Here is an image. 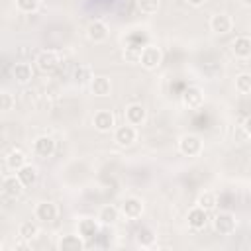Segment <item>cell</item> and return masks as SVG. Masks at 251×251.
Segmentation results:
<instances>
[{
    "label": "cell",
    "instance_id": "cell-1",
    "mask_svg": "<svg viewBox=\"0 0 251 251\" xmlns=\"http://www.w3.org/2000/svg\"><path fill=\"white\" fill-rule=\"evenodd\" d=\"M163 61V53L159 47H153V45H143L141 47V57H139V63L145 67V69H157Z\"/></svg>",
    "mask_w": 251,
    "mask_h": 251
},
{
    "label": "cell",
    "instance_id": "cell-2",
    "mask_svg": "<svg viewBox=\"0 0 251 251\" xmlns=\"http://www.w3.org/2000/svg\"><path fill=\"white\" fill-rule=\"evenodd\" d=\"M214 227H216L218 233H222V235H229V233L235 231V218H233L231 214H227V212H222V214L216 216V220H214Z\"/></svg>",
    "mask_w": 251,
    "mask_h": 251
},
{
    "label": "cell",
    "instance_id": "cell-3",
    "mask_svg": "<svg viewBox=\"0 0 251 251\" xmlns=\"http://www.w3.org/2000/svg\"><path fill=\"white\" fill-rule=\"evenodd\" d=\"M114 139H116V143L118 145H122V147H127V145H131L135 139H137V131H135V127L133 126H120L118 129H116V133H114Z\"/></svg>",
    "mask_w": 251,
    "mask_h": 251
},
{
    "label": "cell",
    "instance_id": "cell-4",
    "mask_svg": "<svg viewBox=\"0 0 251 251\" xmlns=\"http://www.w3.org/2000/svg\"><path fill=\"white\" fill-rule=\"evenodd\" d=\"M37 67L43 71V73H51V71H55L57 69V65H59V55L55 53V51H41L39 55H37Z\"/></svg>",
    "mask_w": 251,
    "mask_h": 251
},
{
    "label": "cell",
    "instance_id": "cell-5",
    "mask_svg": "<svg viewBox=\"0 0 251 251\" xmlns=\"http://www.w3.org/2000/svg\"><path fill=\"white\" fill-rule=\"evenodd\" d=\"M178 147H180V153H182V155L194 157V155H198V153L202 151V141H200L196 135H184V137L180 139Z\"/></svg>",
    "mask_w": 251,
    "mask_h": 251
},
{
    "label": "cell",
    "instance_id": "cell-6",
    "mask_svg": "<svg viewBox=\"0 0 251 251\" xmlns=\"http://www.w3.org/2000/svg\"><path fill=\"white\" fill-rule=\"evenodd\" d=\"M86 35H88V39H90V41L100 43V41H104V39L108 37V27H106V24H104V22L94 20V22H90V24H88V27H86Z\"/></svg>",
    "mask_w": 251,
    "mask_h": 251
},
{
    "label": "cell",
    "instance_id": "cell-7",
    "mask_svg": "<svg viewBox=\"0 0 251 251\" xmlns=\"http://www.w3.org/2000/svg\"><path fill=\"white\" fill-rule=\"evenodd\" d=\"M202 100H204V94L198 86H188L184 88L182 92V102L186 108H200L202 106Z\"/></svg>",
    "mask_w": 251,
    "mask_h": 251
},
{
    "label": "cell",
    "instance_id": "cell-8",
    "mask_svg": "<svg viewBox=\"0 0 251 251\" xmlns=\"http://www.w3.org/2000/svg\"><path fill=\"white\" fill-rule=\"evenodd\" d=\"M92 124L98 131H110L114 127V114L108 110H98L92 118Z\"/></svg>",
    "mask_w": 251,
    "mask_h": 251
},
{
    "label": "cell",
    "instance_id": "cell-9",
    "mask_svg": "<svg viewBox=\"0 0 251 251\" xmlns=\"http://www.w3.org/2000/svg\"><path fill=\"white\" fill-rule=\"evenodd\" d=\"M33 151H35L39 157H51V155L55 153V141H53L49 135H41V137L35 139Z\"/></svg>",
    "mask_w": 251,
    "mask_h": 251
},
{
    "label": "cell",
    "instance_id": "cell-10",
    "mask_svg": "<svg viewBox=\"0 0 251 251\" xmlns=\"http://www.w3.org/2000/svg\"><path fill=\"white\" fill-rule=\"evenodd\" d=\"M35 218L41 220V222H45V224L53 222V220L57 218V206H55L53 202H41V204H37V208H35Z\"/></svg>",
    "mask_w": 251,
    "mask_h": 251
},
{
    "label": "cell",
    "instance_id": "cell-11",
    "mask_svg": "<svg viewBox=\"0 0 251 251\" xmlns=\"http://www.w3.org/2000/svg\"><path fill=\"white\" fill-rule=\"evenodd\" d=\"M122 212H124L126 218L135 220V218L141 216V212H143V204H141V200H137V198H126L124 204H122Z\"/></svg>",
    "mask_w": 251,
    "mask_h": 251
},
{
    "label": "cell",
    "instance_id": "cell-12",
    "mask_svg": "<svg viewBox=\"0 0 251 251\" xmlns=\"http://www.w3.org/2000/svg\"><path fill=\"white\" fill-rule=\"evenodd\" d=\"M210 27L214 33H227L231 29V18L227 14H216L210 20Z\"/></svg>",
    "mask_w": 251,
    "mask_h": 251
},
{
    "label": "cell",
    "instance_id": "cell-13",
    "mask_svg": "<svg viewBox=\"0 0 251 251\" xmlns=\"http://www.w3.org/2000/svg\"><path fill=\"white\" fill-rule=\"evenodd\" d=\"M126 120L129 126H139L145 120V108L141 104H129L126 108Z\"/></svg>",
    "mask_w": 251,
    "mask_h": 251
},
{
    "label": "cell",
    "instance_id": "cell-14",
    "mask_svg": "<svg viewBox=\"0 0 251 251\" xmlns=\"http://www.w3.org/2000/svg\"><path fill=\"white\" fill-rule=\"evenodd\" d=\"M2 190H4V194H6L8 198H18V196L24 192V184L20 182L18 176H8V178L4 180V184H2Z\"/></svg>",
    "mask_w": 251,
    "mask_h": 251
},
{
    "label": "cell",
    "instance_id": "cell-15",
    "mask_svg": "<svg viewBox=\"0 0 251 251\" xmlns=\"http://www.w3.org/2000/svg\"><path fill=\"white\" fill-rule=\"evenodd\" d=\"M110 88H112V84H110V80L106 76H92L90 78V90H92V94H96V96H108L110 94Z\"/></svg>",
    "mask_w": 251,
    "mask_h": 251
},
{
    "label": "cell",
    "instance_id": "cell-16",
    "mask_svg": "<svg viewBox=\"0 0 251 251\" xmlns=\"http://www.w3.org/2000/svg\"><path fill=\"white\" fill-rule=\"evenodd\" d=\"M233 53H235V57L247 59L251 55V39L247 35L235 37V41H233Z\"/></svg>",
    "mask_w": 251,
    "mask_h": 251
},
{
    "label": "cell",
    "instance_id": "cell-17",
    "mask_svg": "<svg viewBox=\"0 0 251 251\" xmlns=\"http://www.w3.org/2000/svg\"><path fill=\"white\" fill-rule=\"evenodd\" d=\"M18 178H20V182L24 184V186H31V184H35V180H37V171H35V167H31V165H24V167H20L18 171Z\"/></svg>",
    "mask_w": 251,
    "mask_h": 251
},
{
    "label": "cell",
    "instance_id": "cell-18",
    "mask_svg": "<svg viewBox=\"0 0 251 251\" xmlns=\"http://www.w3.org/2000/svg\"><path fill=\"white\" fill-rule=\"evenodd\" d=\"M208 222V216H206V210H202L200 206L198 208H192L188 212V226L194 227V229H202Z\"/></svg>",
    "mask_w": 251,
    "mask_h": 251
},
{
    "label": "cell",
    "instance_id": "cell-19",
    "mask_svg": "<svg viewBox=\"0 0 251 251\" xmlns=\"http://www.w3.org/2000/svg\"><path fill=\"white\" fill-rule=\"evenodd\" d=\"M59 249H63V251H80V249H84V241H82L80 235H65L59 241Z\"/></svg>",
    "mask_w": 251,
    "mask_h": 251
},
{
    "label": "cell",
    "instance_id": "cell-20",
    "mask_svg": "<svg viewBox=\"0 0 251 251\" xmlns=\"http://www.w3.org/2000/svg\"><path fill=\"white\" fill-rule=\"evenodd\" d=\"M12 73H14V78L20 84H25V82L31 80V65H27V63H16Z\"/></svg>",
    "mask_w": 251,
    "mask_h": 251
},
{
    "label": "cell",
    "instance_id": "cell-21",
    "mask_svg": "<svg viewBox=\"0 0 251 251\" xmlns=\"http://www.w3.org/2000/svg\"><path fill=\"white\" fill-rule=\"evenodd\" d=\"M96 233H98V224L94 220H82L78 224V235L82 239H92L96 237Z\"/></svg>",
    "mask_w": 251,
    "mask_h": 251
},
{
    "label": "cell",
    "instance_id": "cell-22",
    "mask_svg": "<svg viewBox=\"0 0 251 251\" xmlns=\"http://www.w3.org/2000/svg\"><path fill=\"white\" fill-rule=\"evenodd\" d=\"M6 165H8V169H12V171H18L20 167H24V165H25V155H24V151H20V149L10 151L8 157H6Z\"/></svg>",
    "mask_w": 251,
    "mask_h": 251
},
{
    "label": "cell",
    "instance_id": "cell-23",
    "mask_svg": "<svg viewBox=\"0 0 251 251\" xmlns=\"http://www.w3.org/2000/svg\"><path fill=\"white\" fill-rule=\"evenodd\" d=\"M37 226L33 224V222H24L22 226H20V229H18V233H20V237L22 239H25V241H31L35 235H37Z\"/></svg>",
    "mask_w": 251,
    "mask_h": 251
},
{
    "label": "cell",
    "instance_id": "cell-24",
    "mask_svg": "<svg viewBox=\"0 0 251 251\" xmlns=\"http://www.w3.org/2000/svg\"><path fill=\"white\" fill-rule=\"evenodd\" d=\"M135 239H137V243H139L141 247H149V245H153V241H155V235H153V231H151V229H147V227H141V229H137V233H135Z\"/></svg>",
    "mask_w": 251,
    "mask_h": 251
},
{
    "label": "cell",
    "instance_id": "cell-25",
    "mask_svg": "<svg viewBox=\"0 0 251 251\" xmlns=\"http://www.w3.org/2000/svg\"><path fill=\"white\" fill-rule=\"evenodd\" d=\"M73 78L76 80V82H88L90 78H92V71H90V67H86V65H78L75 71H73Z\"/></svg>",
    "mask_w": 251,
    "mask_h": 251
},
{
    "label": "cell",
    "instance_id": "cell-26",
    "mask_svg": "<svg viewBox=\"0 0 251 251\" xmlns=\"http://www.w3.org/2000/svg\"><path fill=\"white\" fill-rule=\"evenodd\" d=\"M98 220H100L102 224H114V222L118 220V210H116L114 206H104V208L100 210V214H98Z\"/></svg>",
    "mask_w": 251,
    "mask_h": 251
},
{
    "label": "cell",
    "instance_id": "cell-27",
    "mask_svg": "<svg viewBox=\"0 0 251 251\" xmlns=\"http://www.w3.org/2000/svg\"><path fill=\"white\" fill-rule=\"evenodd\" d=\"M235 88L241 92V94H249L251 92V75L243 73L235 78Z\"/></svg>",
    "mask_w": 251,
    "mask_h": 251
},
{
    "label": "cell",
    "instance_id": "cell-28",
    "mask_svg": "<svg viewBox=\"0 0 251 251\" xmlns=\"http://www.w3.org/2000/svg\"><path fill=\"white\" fill-rule=\"evenodd\" d=\"M139 57H141V47L139 45H127L126 51H124V59L127 63H139Z\"/></svg>",
    "mask_w": 251,
    "mask_h": 251
},
{
    "label": "cell",
    "instance_id": "cell-29",
    "mask_svg": "<svg viewBox=\"0 0 251 251\" xmlns=\"http://www.w3.org/2000/svg\"><path fill=\"white\" fill-rule=\"evenodd\" d=\"M198 206L202 208V210H212L214 206H216V194H212V192H204V194H200V198H198Z\"/></svg>",
    "mask_w": 251,
    "mask_h": 251
},
{
    "label": "cell",
    "instance_id": "cell-30",
    "mask_svg": "<svg viewBox=\"0 0 251 251\" xmlns=\"http://www.w3.org/2000/svg\"><path fill=\"white\" fill-rule=\"evenodd\" d=\"M137 4L143 14H155L159 10V0H139Z\"/></svg>",
    "mask_w": 251,
    "mask_h": 251
},
{
    "label": "cell",
    "instance_id": "cell-31",
    "mask_svg": "<svg viewBox=\"0 0 251 251\" xmlns=\"http://www.w3.org/2000/svg\"><path fill=\"white\" fill-rule=\"evenodd\" d=\"M16 6H18L22 12L29 14V12H35V10H37L39 0H16Z\"/></svg>",
    "mask_w": 251,
    "mask_h": 251
},
{
    "label": "cell",
    "instance_id": "cell-32",
    "mask_svg": "<svg viewBox=\"0 0 251 251\" xmlns=\"http://www.w3.org/2000/svg\"><path fill=\"white\" fill-rule=\"evenodd\" d=\"M12 106H14V96L10 92H0V110L8 112L12 110Z\"/></svg>",
    "mask_w": 251,
    "mask_h": 251
},
{
    "label": "cell",
    "instance_id": "cell-33",
    "mask_svg": "<svg viewBox=\"0 0 251 251\" xmlns=\"http://www.w3.org/2000/svg\"><path fill=\"white\" fill-rule=\"evenodd\" d=\"M186 2H188L190 6H200V4H204L206 0H186Z\"/></svg>",
    "mask_w": 251,
    "mask_h": 251
},
{
    "label": "cell",
    "instance_id": "cell-34",
    "mask_svg": "<svg viewBox=\"0 0 251 251\" xmlns=\"http://www.w3.org/2000/svg\"><path fill=\"white\" fill-rule=\"evenodd\" d=\"M241 4L243 6H251V0H241Z\"/></svg>",
    "mask_w": 251,
    "mask_h": 251
}]
</instances>
